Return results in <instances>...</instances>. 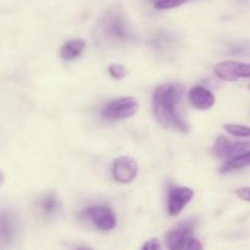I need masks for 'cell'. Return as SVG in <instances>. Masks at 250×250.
Returning a JSON list of instances; mask_svg holds the SVG:
<instances>
[{
	"instance_id": "1",
	"label": "cell",
	"mask_w": 250,
	"mask_h": 250,
	"mask_svg": "<svg viewBox=\"0 0 250 250\" xmlns=\"http://www.w3.org/2000/svg\"><path fill=\"white\" fill-rule=\"evenodd\" d=\"M185 88L180 83H165L159 85L153 94V111L156 120L167 128L187 133L188 125L180 115L178 104Z\"/></svg>"
},
{
	"instance_id": "2",
	"label": "cell",
	"mask_w": 250,
	"mask_h": 250,
	"mask_svg": "<svg viewBox=\"0 0 250 250\" xmlns=\"http://www.w3.org/2000/svg\"><path fill=\"white\" fill-rule=\"evenodd\" d=\"M95 37L100 44L109 46L122 45L131 39V26L119 7L109 10L102 17L97 26Z\"/></svg>"
},
{
	"instance_id": "3",
	"label": "cell",
	"mask_w": 250,
	"mask_h": 250,
	"mask_svg": "<svg viewBox=\"0 0 250 250\" xmlns=\"http://www.w3.org/2000/svg\"><path fill=\"white\" fill-rule=\"evenodd\" d=\"M139 109V102L137 98L126 97L112 100L103 110V116L107 120H124L133 116Z\"/></svg>"
},
{
	"instance_id": "4",
	"label": "cell",
	"mask_w": 250,
	"mask_h": 250,
	"mask_svg": "<svg viewBox=\"0 0 250 250\" xmlns=\"http://www.w3.org/2000/svg\"><path fill=\"white\" fill-rule=\"evenodd\" d=\"M250 151V142H238L232 141L227 137L220 136L216 139L212 148V154L219 159L231 160Z\"/></svg>"
},
{
	"instance_id": "5",
	"label": "cell",
	"mask_w": 250,
	"mask_h": 250,
	"mask_svg": "<svg viewBox=\"0 0 250 250\" xmlns=\"http://www.w3.org/2000/svg\"><path fill=\"white\" fill-rule=\"evenodd\" d=\"M215 75L222 81L236 82L241 78H250V63L224 61L215 66Z\"/></svg>"
},
{
	"instance_id": "6",
	"label": "cell",
	"mask_w": 250,
	"mask_h": 250,
	"mask_svg": "<svg viewBox=\"0 0 250 250\" xmlns=\"http://www.w3.org/2000/svg\"><path fill=\"white\" fill-rule=\"evenodd\" d=\"M138 164L131 156H120L112 164V176L120 183H129L137 177Z\"/></svg>"
},
{
	"instance_id": "7",
	"label": "cell",
	"mask_w": 250,
	"mask_h": 250,
	"mask_svg": "<svg viewBox=\"0 0 250 250\" xmlns=\"http://www.w3.org/2000/svg\"><path fill=\"white\" fill-rule=\"evenodd\" d=\"M194 197L193 189L188 187H172L168 190V214L171 216H177L183 209L189 204Z\"/></svg>"
},
{
	"instance_id": "8",
	"label": "cell",
	"mask_w": 250,
	"mask_h": 250,
	"mask_svg": "<svg viewBox=\"0 0 250 250\" xmlns=\"http://www.w3.org/2000/svg\"><path fill=\"white\" fill-rule=\"evenodd\" d=\"M85 216L92 220L98 229L103 231H110L116 226V216L110 208L104 205L90 207L85 210Z\"/></svg>"
},
{
	"instance_id": "9",
	"label": "cell",
	"mask_w": 250,
	"mask_h": 250,
	"mask_svg": "<svg viewBox=\"0 0 250 250\" xmlns=\"http://www.w3.org/2000/svg\"><path fill=\"white\" fill-rule=\"evenodd\" d=\"M195 221L189 219L183 221L182 224L177 225L175 229H171L167 234H166V244L170 249L172 250H180L181 246L185 242L187 237L192 234L193 229H194Z\"/></svg>"
},
{
	"instance_id": "10",
	"label": "cell",
	"mask_w": 250,
	"mask_h": 250,
	"mask_svg": "<svg viewBox=\"0 0 250 250\" xmlns=\"http://www.w3.org/2000/svg\"><path fill=\"white\" fill-rule=\"evenodd\" d=\"M17 231V220L9 209H0V243H9Z\"/></svg>"
},
{
	"instance_id": "11",
	"label": "cell",
	"mask_w": 250,
	"mask_h": 250,
	"mask_svg": "<svg viewBox=\"0 0 250 250\" xmlns=\"http://www.w3.org/2000/svg\"><path fill=\"white\" fill-rule=\"evenodd\" d=\"M189 100L199 110L211 109L215 104V95L204 87H194L189 90Z\"/></svg>"
},
{
	"instance_id": "12",
	"label": "cell",
	"mask_w": 250,
	"mask_h": 250,
	"mask_svg": "<svg viewBox=\"0 0 250 250\" xmlns=\"http://www.w3.org/2000/svg\"><path fill=\"white\" fill-rule=\"evenodd\" d=\"M85 48V42L82 39H73V41L67 42L66 44H63V46L60 50V55L63 60L71 61L75 60L76 58L82 54V51Z\"/></svg>"
},
{
	"instance_id": "13",
	"label": "cell",
	"mask_w": 250,
	"mask_h": 250,
	"mask_svg": "<svg viewBox=\"0 0 250 250\" xmlns=\"http://www.w3.org/2000/svg\"><path fill=\"white\" fill-rule=\"evenodd\" d=\"M247 166H250V151L242 154L237 158L231 159V160H227V163L225 164L221 171L222 172H231V171L241 170V168L247 167Z\"/></svg>"
},
{
	"instance_id": "14",
	"label": "cell",
	"mask_w": 250,
	"mask_h": 250,
	"mask_svg": "<svg viewBox=\"0 0 250 250\" xmlns=\"http://www.w3.org/2000/svg\"><path fill=\"white\" fill-rule=\"evenodd\" d=\"M59 205H60V202H59L58 197L53 193H49V194L44 195L41 200H39V208H41L42 212L45 215H53L58 211Z\"/></svg>"
},
{
	"instance_id": "15",
	"label": "cell",
	"mask_w": 250,
	"mask_h": 250,
	"mask_svg": "<svg viewBox=\"0 0 250 250\" xmlns=\"http://www.w3.org/2000/svg\"><path fill=\"white\" fill-rule=\"evenodd\" d=\"M224 128L229 132V134L239 138H250V127L242 126V125H225Z\"/></svg>"
},
{
	"instance_id": "16",
	"label": "cell",
	"mask_w": 250,
	"mask_h": 250,
	"mask_svg": "<svg viewBox=\"0 0 250 250\" xmlns=\"http://www.w3.org/2000/svg\"><path fill=\"white\" fill-rule=\"evenodd\" d=\"M187 1L188 0H158L155 2V7L158 10H168L180 6Z\"/></svg>"
},
{
	"instance_id": "17",
	"label": "cell",
	"mask_w": 250,
	"mask_h": 250,
	"mask_svg": "<svg viewBox=\"0 0 250 250\" xmlns=\"http://www.w3.org/2000/svg\"><path fill=\"white\" fill-rule=\"evenodd\" d=\"M109 73L116 80H124L127 76L126 68L124 67L120 63H112V65L109 66Z\"/></svg>"
},
{
	"instance_id": "18",
	"label": "cell",
	"mask_w": 250,
	"mask_h": 250,
	"mask_svg": "<svg viewBox=\"0 0 250 250\" xmlns=\"http://www.w3.org/2000/svg\"><path fill=\"white\" fill-rule=\"evenodd\" d=\"M198 249H203V244L200 243L198 239L193 238L192 236L187 237L180 248V250H198Z\"/></svg>"
},
{
	"instance_id": "19",
	"label": "cell",
	"mask_w": 250,
	"mask_h": 250,
	"mask_svg": "<svg viewBox=\"0 0 250 250\" xmlns=\"http://www.w3.org/2000/svg\"><path fill=\"white\" fill-rule=\"evenodd\" d=\"M142 249H146V250H159L161 249V244L159 243L158 239H150V241L146 242V244H143Z\"/></svg>"
},
{
	"instance_id": "20",
	"label": "cell",
	"mask_w": 250,
	"mask_h": 250,
	"mask_svg": "<svg viewBox=\"0 0 250 250\" xmlns=\"http://www.w3.org/2000/svg\"><path fill=\"white\" fill-rule=\"evenodd\" d=\"M237 195L241 198L242 200L250 202V187H242L237 189Z\"/></svg>"
},
{
	"instance_id": "21",
	"label": "cell",
	"mask_w": 250,
	"mask_h": 250,
	"mask_svg": "<svg viewBox=\"0 0 250 250\" xmlns=\"http://www.w3.org/2000/svg\"><path fill=\"white\" fill-rule=\"evenodd\" d=\"M2 181H4V175H2L1 172H0V185L2 183Z\"/></svg>"
}]
</instances>
